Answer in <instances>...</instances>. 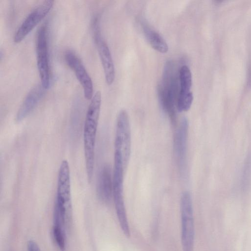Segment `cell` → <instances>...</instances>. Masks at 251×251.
Wrapping results in <instances>:
<instances>
[{
    "label": "cell",
    "instance_id": "obj_1",
    "mask_svg": "<svg viewBox=\"0 0 251 251\" xmlns=\"http://www.w3.org/2000/svg\"><path fill=\"white\" fill-rule=\"evenodd\" d=\"M101 102V93L96 92L91 99L86 114L83 143L86 170L89 183L92 181L94 167L95 149Z\"/></svg>",
    "mask_w": 251,
    "mask_h": 251
},
{
    "label": "cell",
    "instance_id": "obj_2",
    "mask_svg": "<svg viewBox=\"0 0 251 251\" xmlns=\"http://www.w3.org/2000/svg\"><path fill=\"white\" fill-rule=\"evenodd\" d=\"M72 215L70 171L69 163L63 160L60 165L57 192L53 211V224L64 228L69 224Z\"/></svg>",
    "mask_w": 251,
    "mask_h": 251
},
{
    "label": "cell",
    "instance_id": "obj_3",
    "mask_svg": "<svg viewBox=\"0 0 251 251\" xmlns=\"http://www.w3.org/2000/svg\"><path fill=\"white\" fill-rule=\"evenodd\" d=\"M181 220V240L183 251H193L194 244V224L191 195L183 192L180 198Z\"/></svg>",
    "mask_w": 251,
    "mask_h": 251
},
{
    "label": "cell",
    "instance_id": "obj_4",
    "mask_svg": "<svg viewBox=\"0 0 251 251\" xmlns=\"http://www.w3.org/2000/svg\"><path fill=\"white\" fill-rule=\"evenodd\" d=\"M114 152L122 156L126 169L131 153V131L129 116L124 109L119 112L117 118Z\"/></svg>",
    "mask_w": 251,
    "mask_h": 251
},
{
    "label": "cell",
    "instance_id": "obj_5",
    "mask_svg": "<svg viewBox=\"0 0 251 251\" xmlns=\"http://www.w3.org/2000/svg\"><path fill=\"white\" fill-rule=\"evenodd\" d=\"M36 51L37 67L41 85L45 89L50 85V69L48 41V29L46 24L39 28L36 37Z\"/></svg>",
    "mask_w": 251,
    "mask_h": 251
},
{
    "label": "cell",
    "instance_id": "obj_6",
    "mask_svg": "<svg viewBox=\"0 0 251 251\" xmlns=\"http://www.w3.org/2000/svg\"><path fill=\"white\" fill-rule=\"evenodd\" d=\"M94 40L102 65L106 83L110 85L114 80L115 68L109 49L101 36L98 18H95L93 24Z\"/></svg>",
    "mask_w": 251,
    "mask_h": 251
},
{
    "label": "cell",
    "instance_id": "obj_7",
    "mask_svg": "<svg viewBox=\"0 0 251 251\" xmlns=\"http://www.w3.org/2000/svg\"><path fill=\"white\" fill-rule=\"evenodd\" d=\"M54 1L47 0L34 8L24 20L15 32L14 41H21L32 29L46 16L51 8Z\"/></svg>",
    "mask_w": 251,
    "mask_h": 251
},
{
    "label": "cell",
    "instance_id": "obj_8",
    "mask_svg": "<svg viewBox=\"0 0 251 251\" xmlns=\"http://www.w3.org/2000/svg\"><path fill=\"white\" fill-rule=\"evenodd\" d=\"M188 128V121L187 118H183L182 119L174 135V155L178 170L181 175L185 173L187 168Z\"/></svg>",
    "mask_w": 251,
    "mask_h": 251
},
{
    "label": "cell",
    "instance_id": "obj_9",
    "mask_svg": "<svg viewBox=\"0 0 251 251\" xmlns=\"http://www.w3.org/2000/svg\"><path fill=\"white\" fill-rule=\"evenodd\" d=\"M68 65L73 70L83 87L85 98L91 100L93 96V85L90 76L81 60L73 51L67 50L64 55Z\"/></svg>",
    "mask_w": 251,
    "mask_h": 251
},
{
    "label": "cell",
    "instance_id": "obj_10",
    "mask_svg": "<svg viewBox=\"0 0 251 251\" xmlns=\"http://www.w3.org/2000/svg\"><path fill=\"white\" fill-rule=\"evenodd\" d=\"M113 173L110 166L104 165L100 171L97 182V193L99 199L109 202L113 197Z\"/></svg>",
    "mask_w": 251,
    "mask_h": 251
},
{
    "label": "cell",
    "instance_id": "obj_11",
    "mask_svg": "<svg viewBox=\"0 0 251 251\" xmlns=\"http://www.w3.org/2000/svg\"><path fill=\"white\" fill-rule=\"evenodd\" d=\"M44 89L41 84L37 85L27 93L16 115L17 122H21L25 119L34 110L43 95Z\"/></svg>",
    "mask_w": 251,
    "mask_h": 251
},
{
    "label": "cell",
    "instance_id": "obj_12",
    "mask_svg": "<svg viewBox=\"0 0 251 251\" xmlns=\"http://www.w3.org/2000/svg\"><path fill=\"white\" fill-rule=\"evenodd\" d=\"M143 30L146 39L153 49L162 53L167 52L168 44L158 32L147 25L144 26Z\"/></svg>",
    "mask_w": 251,
    "mask_h": 251
},
{
    "label": "cell",
    "instance_id": "obj_13",
    "mask_svg": "<svg viewBox=\"0 0 251 251\" xmlns=\"http://www.w3.org/2000/svg\"><path fill=\"white\" fill-rule=\"evenodd\" d=\"M180 83V92L187 93L190 91L192 86V77L191 71L186 65L181 67L179 72Z\"/></svg>",
    "mask_w": 251,
    "mask_h": 251
},
{
    "label": "cell",
    "instance_id": "obj_14",
    "mask_svg": "<svg viewBox=\"0 0 251 251\" xmlns=\"http://www.w3.org/2000/svg\"><path fill=\"white\" fill-rule=\"evenodd\" d=\"M193 100V95L191 92H179L177 101V109L180 112L189 110Z\"/></svg>",
    "mask_w": 251,
    "mask_h": 251
},
{
    "label": "cell",
    "instance_id": "obj_15",
    "mask_svg": "<svg viewBox=\"0 0 251 251\" xmlns=\"http://www.w3.org/2000/svg\"><path fill=\"white\" fill-rule=\"evenodd\" d=\"M27 251H41L38 245L33 240H30L27 243Z\"/></svg>",
    "mask_w": 251,
    "mask_h": 251
}]
</instances>
